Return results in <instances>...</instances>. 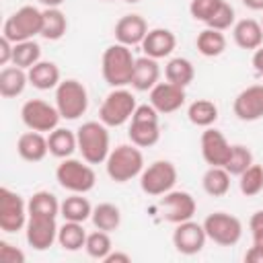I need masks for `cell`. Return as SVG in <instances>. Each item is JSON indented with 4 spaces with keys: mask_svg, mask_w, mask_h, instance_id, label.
Here are the masks:
<instances>
[{
    "mask_svg": "<svg viewBox=\"0 0 263 263\" xmlns=\"http://www.w3.org/2000/svg\"><path fill=\"white\" fill-rule=\"evenodd\" d=\"M134 66H136V58H134L132 49L123 43H113L103 51L101 72H103L105 82L113 88L132 84Z\"/></svg>",
    "mask_w": 263,
    "mask_h": 263,
    "instance_id": "6da1fadb",
    "label": "cell"
},
{
    "mask_svg": "<svg viewBox=\"0 0 263 263\" xmlns=\"http://www.w3.org/2000/svg\"><path fill=\"white\" fill-rule=\"evenodd\" d=\"M107 175L115 183H127L144 171V156L136 144H119L113 148L105 160Z\"/></svg>",
    "mask_w": 263,
    "mask_h": 263,
    "instance_id": "7a4b0ae2",
    "label": "cell"
},
{
    "mask_svg": "<svg viewBox=\"0 0 263 263\" xmlns=\"http://www.w3.org/2000/svg\"><path fill=\"white\" fill-rule=\"evenodd\" d=\"M78 150L82 160L88 164H101L107 160L111 146H109V132L103 121H86L76 129Z\"/></svg>",
    "mask_w": 263,
    "mask_h": 263,
    "instance_id": "3957f363",
    "label": "cell"
},
{
    "mask_svg": "<svg viewBox=\"0 0 263 263\" xmlns=\"http://www.w3.org/2000/svg\"><path fill=\"white\" fill-rule=\"evenodd\" d=\"M41 25H43V10L27 4V6H21L16 12H12L4 21L2 37L10 39L12 43L29 41L35 35H41Z\"/></svg>",
    "mask_w": 263,
    "mask_h": 263,
    "instance_id": "277c9868",
    "label": "cell"
},
{
    "mask_svg": "<svg viewBox=\"0 0 263 263\" xmlns=\"http://www.w3.org/2000/svg\"><path fill=\"white\" fill-rule=\"evenodd\" d=\"M55 179L60 187H64L70 193H88L97 183L92 166L86 160L82 162L76 158H62V162L55 168Z\"/></svg>",
    "mask_w": 263,
    "mask_h": 263,
    "instance_id": "5b68a950",
    "label": "cell"
},
{
    "mask_svg": "<svg viewBox=\"0 0 263 263\" xmlns=\"http://www.w3.org/2000/svg\"><path fill=\"white\" fill-rule=\"evenodd\" d=\"M127 136L132 144L138 148H150L160 140V125H158V111L152 105H138L132 119Z\"/></svg>",
    "mask_w": 263,
    "mask_h": 263,
    "instance_id": "8992f818",
    "label": "cell"
},
{
    "mask_svg": "<svg viewBox=\"0 0 263 263\" xmlns=\"http://www.w3.org/2000/svg\"><path fill=\"white\" fill-rule=\"evenodd\" d=\"M55 107L62 119H78L88 109V92L82 82L68 78L55 86Z\"/></svg>",
    "mask_w": 263,
    "mask_h": 263,
    "instance_id": "52a82bcc",
    "label": "cell"
},
{
    "mask_svg": "<svg viewBox=\"0 0 263 263\" xmlns=\"http://www.w3.org/2000/svg\"><path fill=\"white\" fill-rule=\"evenodd\" d=\"M136 107V97L129 90H125L123 86L113 88L99 109V121H103L107 127H119L132 119Z\"/></svg>",
    "mask_w": 263,
    "mask_h": 263,
    "instance_id": "ba28073f",
    "label": "cell"
},
{
    "mask_svg": "<svg viewBox=\"0 0 263 263\" xmlns=\"http://www.w3.org/2000/svg\"><path fill=\"white\" fill-rule=\"evenodd\" d=\"M21 119L23 123L33 129V132H41V134H49L58 127L62 115L58 111L55 105H49L43 99H29L23 107H21Z\"/></svg>",
    "mask_w": 263,
    "mask_h": 263,
    "instance_id": "9c48e42d",
    "label": "cell"
},
{
    "mask_svg": "<svg viewBox=\"0 0 263 263\" xmlns=\"http://www.w3.org/2000/svg\"><path fill=\"white\" fill-rule=\"evenodd\" d=\"M177 166L168 160H156L140 175V189L146 195H164L177 183Z\"/></svg>",
    "mask_w": 263,
    "mask_h": 263,
    "instance_id": "30bf717a",
    "label": "cell"
},
{
    "mask_svg": "<svg viewBox=\"0 0 263 263\" xmlns=\"http://www.w3.org/2000/svg\"><path fill=\"white\" fill-rule=\"evenodd\" d=\"M203 228L210 240L220 247H232L242 236V224L236 216L226 212H214L203 220Z\"/></svg>",
    "mask_w": 263,
    "mask_h": 263,
    "instance_id": "8fae6325",
    "label": "cell"
},
{
    "mask_svg": "<svg viewBox=\"0 0 263 263\" xmlns=\"http://www.w3.org/2000/svg\"><path fill=\"white\" fill-rule=\"evenodd\" d=\"M27 220H29V210L25 199L18 193L10 191L8 187H2L0 189V228L12 234L23 230L27 226Z\"/></svg>",
    "mask_w": 263,
    "mask_h": 263,
    "instance_id": "7c38bea8",
    "label": "cell"
},
{
    "mask_svg": "<svg viewBox=\"0 0 263 263\" xmlns=\"http://www.w3.org/2000/svg\"><path fill=\"white\" fill-rule=\"evenodd\" d=\"M160 212H162V218L166 222H173V224H181L185 220H191L195 210H197V203H195V197L187 191H168L164 193V197L160 199L158 203Z\"/></svg>",
    "mask_w": 263,
    "mask_h": 263,
    "instance_id": "4fadbf2b",
    "label": "cell"
},
{
    "mask_svg": "<svg viewBox=\"0 0 263 263\" xmlns=\"http://www.w3.org/2000/svg\"><path fill=\"white\" fill-rule=\"evenodd\" d=\"M58 228L60 226L55 224V218L29 214V220L25 226V236L29 247H33L35 251H47L58 240Z\"/></svg>",
    "mask_w": 263,
    "mask_h": 263,
    "instance_id": "5bb4252c",
    "label": "cell"
},
{
    "mask_svg": "<svg viewBox=\"0 0 263 263\" xmlns=\"http://www.w3.org/2000/svg\"><path fill=\"white\" fill-rule=\"evenodd\" d=\"M208 234L203 224H197L193 220H185L177 224L173 232V245L181 255H197L205 247Z\"/></svg>",
    "mask_w": 263,
    "mask_h": 263,
    "instance_id": "9a60e30c",
    "label": "cell"
},
{
    "mask_svg": "<svg viewBox=\"0 0 263 263\" xmlns=\"http://www.w3.org/2000/svg\"><path fill=\"white\" fill-rule=\"evenodd\" d=\"M201 156L210 166H226L232 146L228 144L226 136L214 127H205V132L201 134Z\"/></svg>",
    "mask_w": 263,
    "mask_h": 263,
    "instance_id": "2e32d148",
    "label": "cell"
},
{
    "mask_svg": "<svg viewBox=\"0 0 263 263\" xmlns=\"http://www.w3.org/2000/svg\"><path fill=\"white\" fill-rule=\"evenodd\" d=\"M234 115L240 121H257L263 117V84H251L234 99Z\"/></svg>",
    "mask_w": 263,
    "mask_h": 263,
    "instance_id": "e0dca14e",
    "label": "cell"
},
{
    "mask_svg": "<svg viewBox=\"0 0 263 263\" xmlns=\"http://www.w3.org/2000/svg\"><path fill=\"white\" fill-rule=\"evenodd\" d=\"M185 103V88L177 86L173 82H158L152 90H150V105L158 111V113H175L177 109H181Z\"/></svg>",
    "mask_w": 263,
    "mask_h": 263,
    "instance_id": "ac0fdd59",
    "label": "cell"
},
{
    "mask_svg": "<svg viewBox=\"0 0 263 263\" xmlns=\"http://www.w3.org/2000/svg\"><path fill=\"white\" fill-rule=\"evenodd\" d=\"M148 33V25L140 14H125L115 23L113 35L117 43H123L127 47L132 45H142L144 37Z\"/></svg>",
    "mask_w": 263,
    "mask_h": 263,
    "instance_id": "d6986e66",
    "label": "cell"
},
{
    "mask_svg": "<svg viewBox=\"0 0 263 263\" xmlns=\"http://www.w3.org/2000/svg\"><path fill=\"white\" fill-rule=\"evenodd\" d=\"M177 45V37L173 31L168 29H152L146 33L144 41H142V49H144V55L148 58H154V60H160V58H166L173 53Z\"/></svg>",
    "mask_w": 263,
    "mask_h": 263,
    "instance_id": "ffe728a7",
    "label": "cell"
},
{
    "mask_svg": "<svg viewBox=\"0 0 263 263\" xmlns=\"http://www.w3.org/2000/svg\"><path fill=\"white\" fill-rule=\"evenodd\" d=\"M16 152L23 160L27 162H39L47 156L49 152V144H47V138L41 134V132H25L18 136L16 140Z\"/></svg>",
    "mask_w": 263,
    "mask_h": 263,
    "instance_id": "44dd1931",
    "label": "cell"
},
{
    "mask_svg": "<svg viewBox=\"0 0 263 263\" xmlns=\"http://www.w3.org/2000/svg\"><path fill=\"white\" fill-rule=\"evenodd\" d=\"M158 78H160L158 60L148 58V55L136 58V66L132 74V86L136 90H152L158 84Z\"/></svg>",
    "mask_w": 263,
    "mask_h": 263,
    "instance_id": "7402d4cb",
    "label": "cell"
},
{
    "mask_svg": "<svg viewBox=\"0 0 263 263\" xmlns=\"http://www.w3.org/2000/svg\"><path fill=\"white\" fill-rule=\"evenodd\" d=\"M232 37L240 49H253L255 51L257 47L263 45V27L255 18H242V21L234 23Z\"/></svg>",
    "mask_w": 263,
    "mask_h": 263,
    "instance_id": "603a6c76",
    "label": "cell"
},
{
    "mask_svg": "<svg viewBox=\"0 0 263 263\" xmlns=\"http://www.w3.org/2000/svg\"><path fill=\"white\" fill-rule=\"evenodd\" d=\"M29 74V84H33L39 90H49L55 88L62 80H60V68L53 62H43L39 60L35 66H31L27 70Z\"/></svg>",
    "mask_w": 263,
    "mask_h": 263,
    "instance_id": "cb8c5ba5",
    "label": "cell"
},
{
    "mask_svg": "<svg viewBox=\"0 0 263 263\" xmlns=\"http://www.w3.org/2000/svg\"><path fill=\"white\" fill-rule=\"evenodd\" d=\"M29 82L27 70L18 66H6L0 70V95L4 99H14L18 97Z\"/></svg>",
    "mask_w": 263,
    "mask_h": 263,
    "instance_id": "d4e9b609",
    "label": "cell"
},
{
    "mask_svg": "<svg viewBox=\"0 0 263 263\" xmlns=\"http://www.w3.org/2000/svg\"><path fill=\"white\" fill-rule=\"evenodd\" d=\"M47 144H49V154H53L55 158H70L74 150H78L76 134L66 127H55L53 132H49Z\"/></svg>",
    "mask_w": 263,
    "mask_h": 263,
    "instance_id": "484cf974",
    "label": "cell"
},
{
    "mask_svg": "<svg viewBox=\"0 0 263 263\" xmlns=\"http://www.w3.org/2000/svg\"><path fill=\"white\" fill-rule=\"evenodd\" d=\"M84 193H72L70 197H66L60 205V214L64 220L70 222H86L92 216V205L86 197H82Z\"/></svg>",
    "mask_w": 263,
    "mask_h": 263,
    "instance_id": "4316f807",
    "label": "cell"
},
{
    "mask_svg": "<svg viewBox=\"0 0 263 263\" xmlns=\"http://www.w3.org/2000/svg\"><path fill=\"white\" fill-rule=\"evenodd\" d=\"M86 230L82 228V222H70L64 220V224L58 228V245L64 251H80L86 242Z\"/></svg>",
    "mask_w": 263,
    "mask_h": 263,
    "instance_id": "83f0119b",
    "label": "cell"
},
{
    "mask_svg": "<svg viewBox=\"0 0 263 263\" xmlns=\"http://www.w3.org/2000/svg\"><path fill=\"white\" fill-rule=\"evenodd\" d=\"M230 173L224 168V166H210L205 173H203V179H201V185H203V191L212 197H222L228 193L230 189Z\"/></svg>",
    "mask_w": 263,
    "mask_h": 263,
    "instance_id": "f1b7e54d",
    "label": "cell"
},
{
    "mask_svg": "<svg viewBox=\"0 0 263 263\" xmlns=\"http://www.w3.org/2000/svg\"><path fill=\"white\" fill-rule=\"evenodd\" d=\"M68 18L60 8H45L43 10V25H41V37L47 41H58L66 35Z\"/></svg>",
    "mask_w": 263,
    "mask_h": 263,
    "instance_id": "f546056e",
    "label": "cell"
},
{
    "mask_svg": "<svg viewBox=\"0 0 263 263\" xmlns=\"http://www.w3.org/2000/svg\"><path fill=\"white\" fill-rule=\"evenodd\" d=\"M195 47L205 58H218L226 49V37H224L222 31H216V29L208 27V29L199 31V35L195 39Z\"/></svg>",
    "mask_w": 263,
    "mask_h": 263,
    "instance_id": "4dcf8cb0",
    "label": "cell"
},
{
    "mask_svg": "<svg viewBox=\"0 0 263 263\" xmlns=\"http://www.w3.org/2000/svg\"><path fill=\"white\" fill-rule=\"evenodd\" d=\"M164 76H166L168 82H173V84L185 88L187 84L193 82V78H195V68H193V64H191L187 58H173V60H168L166 66H164Z\"/></svg>",
    "mask_w": 263,
    "mask_h": 263,
    "instance_id": "1f68e13d",
    "label": "cell"
},
{
    "mask_svg": "<svg viewBox=\"0 0 263 263\" xmlns=\"http://www.w3.org/2000/svg\"><path fill=\"white\" fill-rule=\"evenodd\" d=\"M187 117L193 125L197 127H210L216 119H218V107L214 101L210 99H197L189 105L187 109Z\"/></svg>",
    "mask_w": 263,
    "mask_h": 263,
    "instance_id": "d6a6232c",
    "label": "cell"
},
{
    "mask_svg": "<svg viewBox=\"0 0 263 263\" xmlns=\"http://www.w3.org/2000/svg\"><path fill=\"white\" fill-rule=\"evenodd\" d=\"M60 205L62 203L58 201V197L53 193H49V191H37L27 201V210L33 216H51V218H58Z\"/></svg>",
    "mask_w": 263,
    "mask_h": 263,
    "instance_id": "836d02e7",
    "label": "cell"
},
{
    "mask_svg": "<svg viewBox=\"0 0 263 263\" xmlns=\"http://www.w3.org/2000/svg\"><path fill=\"white\" fill-rule=\"evenodd\" d=\"M90 220H92L95 228L105 230V232H113L121 224V212L113 203H99L97 208H92Z\"/></svg>",
    "mask_w": 263,
    "mask_h": 263,
    "instance_id": "e575fe53",
    "label": "cell"
},
{
    "mask_svg": "<svg viewBox=\"0 0 263 263\" xmlns=\"http://www.w3.org/2000/svg\"><path fill=\"white\" fill-rule=\"evenodd\" d=\"M39 60H41V47H39L37 41L29 39V41L14 43V49H12V66H18L23 70H29Z\"/></svg>",
    "mask_w": 263,
    "mask_h": 263,
    "instance_id": "d590c367",
    "label": "cell"
},
{
    "mask_svg": "<svg viewBox=\"0 0 263 263\" xmlns=\"http://www.w3.org/2000/svg\"><path fill=\"white\" fill-rule=\"evenodd\" d=\"M84 251L88 253V257L92 259H99V261H105V257L113 251V242L109 238V232L105 230H95L86 236V242H84Z\"/></svg>",
    "mask_w": 263,
    "mask_h": 263,
    "instance_id": "8d00e7d4",
    "label": "cell"
},
{
    "mask_svg": "<svg viewBox=\"0 0 263 263\" xmlns=\"http://www.w3.org/2000/svg\"><path fill=\"white\" fill-rule=\"evenodd\" d=\"M238 187H240V193L247 195V197H253V195H259L263 191V166L261 164H251L247 171H242L238 175Z\"/></svg>",
    "mask_w": 263,
    "mask_h": 263,
    "instance_id": "74e56055",
    "label": "cell"
},
{
    "mask_svg": "<svg viewBox=\"0 0 263 263\" xmlns=\"http://www.w3.org/2000/svg\"><path fill=\"white\" fill-rule=\"evenodd\" d=\"M253 164V154H251V150L247 148V146H242V144H234L232 146V152H230V158H228V162H226V171L230 173V175H240L242 171H247L249 166Z\"/></svg>",
    "mask_w": 263,
    "mask_h": 263,
    "instance_id": "f35d334b",
    "label": "cell"
},
{
    "mask_svg": "<svg viewBox=\"0 0 263 263\" xmlns=\"http://www.w3.org/2000/svg\"><path fill=\"white\" fill-rule=\"evenodd\" d=\"M222 2H224V0H191L189 12H191V16H193L195 21L208 23V21L214 16V12L220 8Z\"/></svg>",
    "mask_w": 263,
    "mask_h": 263,
    "instance_id": "ab89813d",
    "label": "cell"
},
{
    "mask_svg": "<svg viewBox=\"0 0 263 263\" xmlns=\"http://www.w3.org/2000/svg\"><path fill=\"white\" fill-rule=\"evenodd\" d=\"M210 29H216V31H226L234 25V8L228 4V2H222L220 8L214 12V16L205 23Z\"/></svg>",
    "mask_w": 263,
    "mask_h": 263,
    "instance_id": "60d3db41",
    "label": "cell"
},
{
    "mask_svg": "<svg viewBox=\"0 0 263 263\" xmlns=\"http://www.w3.org/2000/svg\"><path fill=\"white\" fill-rule=\"evenodd\" d=\"M249 228H251V234H253V247L263 251V210H259L251 216Z\"/></svg>",
    "mask_w": 263,
    "mask_h": 263,
    "instance_id": "b9f144b4",
    "label": "cell"
},
{
    "mask_svg": "<svg viewBox=\"0 0 263 263\" xmlns=\"http://www.w3.org/2000/svg\"><path fill=\"white\" fill-rule=\"evenodd\" d=\"M0 259L4 263H25V253L6 240H0Z\"/></svg>",
    "mask_w": 263,
    "mask_h": 263,
    "instance_id": "7bdbcfd3",
    "label": "cell"
},
{
    "mask_svg": "<svg viewBox=\"0 0 263 263\" xmlns=\"http://www.w3.org/2000/svg\"><path fill=\"white\" fill-rule=\"evenodd\" d=\"M12 49H14V43L6 37H0V66L12 64Z\"/></svg>",
    "mask_w": 263,
    "mask_h": 263,
    "instance_id": "ee69618b",
    "label": "cell"
},
{
    "mask_svg": "<svg viewBox=\"0 0 263 263\" xmlns=\"http://www.w3.org/2000/svg\"><path fill=\"white\" fill-rule=\"evenodd\" d=\"M132 257L127 253H119V251H111L107 257H105V263H129Z\"/></svg>",
    "mask_w": 263,
    "mask_h": 263,
    "instance_id": "f6af8a7d",
    "label": "cell"
},
{
    "mask_svg": "<svg viewBox=\"0 0 263 263\" xmlns=\"http://www.w3.org/2000/svg\"><path fill=\"white\" fill-rule=\"evenodd\" d=\"M245 261H249V263H263V251L257 249V247H251L247 251V255H245Z\"/></svg>",
    "mask_w": 263,
    "mask_h": 263,
    "instance_id": "bcb514c9",
    "label": "cell"
},
{
    "mask_svg": "<svg viewBox=\"0 0 263 263\" xmlns=\"http://www.w3.org/2000/svg\"><path fill=\"white\" fill-rule=\"evenodd\" d=\"M253 66H255L257 74L263 76V45L255 49V53H253Z\"/></svg>",
    "mask_w": 263,
    "mask_h": 263,
    "instance_id": "7dc6e473",
    "label": "cell"
},
{
    "mask_svg": "<svg viewBox=\"0 0 263 263\" xmlns=\"http://www.w3.org/2000/svg\"><path fill=\"white\" fill-rule=\"evenodd\" d=\"M242 4L251 10H263V0H242Z\"/></svg>",
    "mask_w": 263,
    "mask_h": 263,
    "instance_id": "c3c4849f",
    "label": "cell"
},
{
    "mask_svg": "<svg viewBox=\"0 0 263 263\" xmlns=\"http://www.w3.org/2000/svg\"><path fill=\"white\" fill-rule=\"evenodd\" d=\"M45 8H60L64 4V0H39Z\"/></svg>",
    "mask_w": 263,
    "mask_h": 263,
    "instance_id": "681fc988",
    "label": "cell"
},
{
    "mask_svg": "<svg viewBox=\"0 0 263 263\" xmlns=\"http://www.w3.org/2000/svg\"><path fill=\"white\" fill-rule=\"evenodd\" d=\"M123 2H129V4H136V2H140V0H123Z\"/></svg>",
    "mask_w": 263,
    "mask_h": 263,
    "instance_id": "f907efd6",
    "label": "cell"
},
{
    "mask_svg": "<svg viewBox=\"0 0 263 263\" xmlns=\"http://www.w3.org/2000/svg\"><path fill=\"white\" fill-rule=\"evenodd\" d=\"M105 2H111V0H105Z\"/></svg>",
    "mask_w": 263,
    "mask_h": 263,
    "instance_id": "816d5d0a",
    "label": "cell"
},
{
    "mask_svg": "<svg viewBox=\"0 0 263 263\" xmlns=\"http://www.w3.org/2000/svg\"><path fill=\"white\" fill-rule=\"evenodd\" d=\"M261 27H263V23H261Z\"/></svg>",
    "mask_w": 263,
    "mask_h": 263,
    "instance_id": "f5cc1de1",
    "label": "cell"
}]
</instances>
